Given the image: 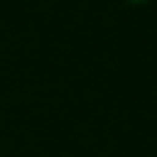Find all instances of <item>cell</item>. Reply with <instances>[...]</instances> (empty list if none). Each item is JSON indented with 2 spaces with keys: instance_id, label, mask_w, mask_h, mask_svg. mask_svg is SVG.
Instances as JSON below:
<instances>
[{
  "instance_id": "obj_1",
  "label": "cell",
  "mask_w": 157,
  "mask_h": 157,
  "mask_svg": "<svg viewBox=\"0 0 157 157\" xmlns=\"http://www.w3.org/2000/svg\"><path fill=\"white\" fill-rule=\"evenodd\" d=\"M132 2H145V0H132Z\"/></svg>"
}]
</instances>
